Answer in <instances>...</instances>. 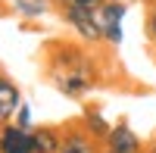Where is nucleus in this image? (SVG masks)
Instances as JSON below:
<instances>
[{
    "label": "nucleus",
    "instance_id": "39448f33",
    "mask_svg": "<svg viewBox=\"0 0 156 153\" xmlns=\"http://www.w3.org/2000/svg\"><path fill=\"white\" fill-rule=\"evenodd\" d=\"M0 153H34L31 128H22L16 122L0 125Z\"/></svg>",
    "mask_w": 156,
    "mask_h": 153
},
{
    "label": "nucleus",
    "instance_id": "20e7f679",
    "mask_svg": "<svg viewBox=\"0 0 156 153\" xmlns=\"http://www.w3.org/2000/svg\"><path fill=\"white\" fill-rule=\"evenodd\" d=\"M103 147H109V150H115V153H140L147 144H144V137L131 128V122H128V119H119V122L109 128Z\"/></svg>",
    "mask_w": 156,
    "mask_h": 153
},
{
    "label": "nucleus",
    "instance_id": "2eb2a0df",
    "mask_svg": "<svg viewBox=\"0 0 156 153\" xmlns=\"http://www.w3.org/2000/svg\"><path fill=\"white\" fill-rule=\"evenodd\" d=\"M100 153H115V150H109V147H103V150H100Z\"/></svg>",
    "mask_w": 156,
    "mask_h": 153
},
{
    "label": "nucleus",
    "instance_id": "ddd939ff",
    "mask_svg": "<svg viewBox=\"0 0 156 153\" xmlns=\"http://www.w3.org/2000/svg\"><path fill=\"white\" fill-rule=\"evenodd\" d=\"M53 3L62 9V6H90V9H97L103 0H53Z\"/></svg>",
    "mask_w": 156,
    "mask_h": 153
},
{
    "label": "nucleus",
    "instance_id": "9d476101",
    "mask_svg": "<svg viewBox=\"0 0 156 153\" xmlns=\"http://www.w3.org/2000/svg\"><path fill=\"white\" fill-rule=\"evenodd\" d=\"M50 6V0H16V12L25 19H41Z\"/></svg>",
    "mask_w": 156,
    "mask_h": 153
},
{
    "label": "nucleus",
    "instance_id": "dca6fc26",
    "mask_svg": "<svg viewBox=\"0 0 156 153\" xmlns=\"http://www.w3.org/2000/svg\"><path fill=\"white\" fill-rule=\"evenodd\" d=\"M140 153H147V147H144V150H140Z\"/></svg>",
    "mask_w": 156,
    "mask_h": 153
},
{
    "label": "nucleus",
    "instance_id": "423d86ee",
    "mask_svg": "<svg viewBox=\"0 0 156 153\" xmlns=\"http://www.w3.org/2000/svg\"><path fill=\"white\" fill-rule=\"evenodd\" d=\"M103 150V144L100 141H94L81 125H66L62 128V144H59V153H100Z\"/></svg>",
    "mask_w": 156,
    "mask_h": 153
},
{
    "label": "nucleus",
    "instance_id": "6e6552de",
    "mask_svg": "<svg viewBox=\"0 0 156 153\" xmlns=\"http://www.w3.org/2000/svg\"><path fill=\"white\" fill-rule=\"evenodd\" d=\"M78 125H81L94 141H100V144L106 141V134H109V128H112V125L106 122V116H103L97 106H87V109L81 112V119H78Z\"/></svg>",
    "mask_w": 156,
    "mask_h": 153
},
{
    "label": "nucleus",
    "instance_id": "9b49d317",
    "mask_svg": "<svg viewBox=\"0 0 156 153\" xmlns=\"http://www.w3.org/2000/svg\"><path fill=\"white\" fill-rule=\"evenodd\" d=\"M144 31H147V41L153 44V50H156V0L150 3V9H147V19H144Z\"/></svg>",
    "mask_w": 156,
    "mask_h": 153
},
{
    "label": "nucleus",
    "instance_id": "f03ea898",
    "mask_svg": "<svg viewBox=\"0 0 156 153\" xmlns=\"http://www.w3.org/2000/svg\"><path fill=\"white\" fill-rule=\"evenodd\" d=\"M59 12H62V22H66L87 47L103 44V28L97 22V9H90V6H62Z\"/></svg>",
    "mask_w": 156,
    "mask_h": 153
},
{
    "label": "nucleus",
    "instance_id": "f8f14e48",
    "mask_svg": "<svg viewBox=\"0 0 156 153\" xmlns=\"http://www.w3.org/2000/svg\"><path fill=\"white\" fill-rule=\"evenodd\" d=\"M12 122L22 125V128H31V106L25 103V100L19 103V109H16V116H12Z\"/></svg>",
    "mask_w": 156,
    "mask_h": 153
},
{
    "label": "nucleus",
    "instance_id": "1a4fd4ad",
    "mask_svg": "<svg viewBox=\"0 0 156 153\" xmlns=\"http://www.w3.org/2000/svg\"><path fill=\"white\" fill-rule=\"evenodd\" d=\"M31 137H34V153H59L62 128H56V125H41V128H31Z\"/></svg>",
    "mask_w": 156,
    "mask_h": 153
},
{
    "label": "nucleus",
    "instance_id": "4468645a",
    "mask_svg": "<svg viewBox=\"0 0 156 153\" xmlns=\"http://www.w3.org/2000/svg\"><path fill=\"white\" fill-rule=\"evenodd\" d=\"M147 153H156V137H153V141L147 144Z\"/></svg>",
    "mask_w": 156,
    "mask_h": 153
},
{
    "label": "nucleus",
    "instance_id": "7ed1b4c3",
    "mask_svg": "<svg viewBox=\"0 0 156 153\" xmlns=\"http://www.w3.org/2000/svg\"><path fill=\"white\" fill-rule=\"evenodd\" d=\"M125 12H128V3L125 0H103V3L97 6V22L103 28V44L109 47H119L125 41Z\"/></svg>",
    "mask_w": 156,
    "mask_h": 153
},
{
    "label": "nucleus",
    "instance_id": "f257e3e1",
    "mask_svg": "<svg viewBox=\"0 0 156 153\" xmlns=\"http://www.w3.org/2000/svg\"><path fill=\"white\" fill-rule=\"evenodd\" d=\"M47 78L56 84V91L62 97H84L97 87L100 81V62L81 44H69V41H53L47 47Z\"/></svg>",
    "mask_w": 156,
    "mask_h": 153
},
{
    "label": "nucleus",
    "instance_id": "0eeeda50",
    "mask_svg": "<svg viewBox=\"0 0 156 153\" xmlns=\"http://www.w3.org/2000/svg\"><path fill=\"white\" fill-rule=\"evenodd\" d=\"M19 103H22V91H19V84L12 81L6 72H0V125L12 122V116H16Z\"/></svg>",
    "mask_w": 156,
    "mask_h": 153
}]
</instances>
